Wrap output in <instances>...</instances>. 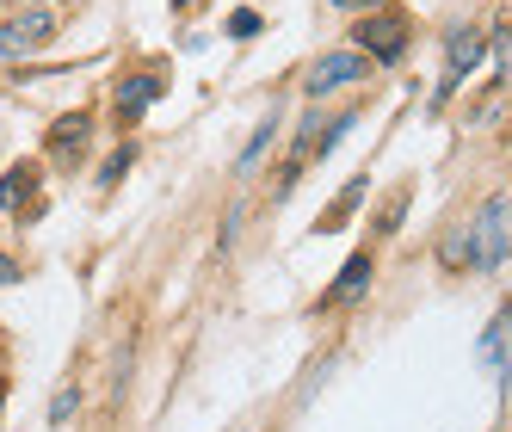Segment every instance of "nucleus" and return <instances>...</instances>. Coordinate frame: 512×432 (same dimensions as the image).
I'll return each mask as SVG.
<instances>
[{"label": "nucleus", "mask_w": 512, "mask_h": 432, "mask_svg": "<svg viewBox=\"0 0 512 432\" xmlns=\"http://www.w3.org/2000/svg\"><path fill=\"white\" fill-rule=\"evenodd\" d=\"M512 247V204L494 198L482 204V216H469L445 235V266H469V272H494Z\"/></svg>", "instance_id": "obj_1"}, {"label": "nucleus", "mask_w": 512, "mask_h": 432, "mask_svg": "<svg viewBox=\"0 0 512 432\" xmlns=\"http://www.w3.org/2000/svg\"><path fill=\"white\" fill-rule=\"evenodd\" d=\"M371 62H377V56H364V50H334V56H321L309 75H303V87H309L315 99H327L334 87H358V81H371Z\"/></svg>", "instance_id": "obj_2"}, {"label": "nucleus", "mask_w": 512, "mask_h": 432, "mask_svg": "<svg viewBox=\"0 0 512 432\" xmlns=\"http://www.w3.org/2000/svg\"><path fill=\"white\" fill-rule=\"evenodd\" d=\"M358 50H364V56H377V62H395L401 50H408V19L389 13V7L364 13V19H358Z\"/></svg>", "instance_id": "obj_3"}, {"label": "nucleus", "mask_w": 512, "mask_h": 432, "mask_svg": "<svg viewBox=\"0 0 512 432\" xmlns=\"http://www.w3.org/2000/svg\"><path fill=\"white\" fill-rule=\"evenodd\" d=\"M482 50H488V38H482L475 25H451V31H445V93L469 81V68L482 62Z\"/></svg>", "instance_id": "obj_4"}, {"label": "nucleus", "mask_w": 512, "mask_h": 432, "mask_svg": "<svg viewBox=\"0 0 512 432\" xmlns=\"http://www.w3.org/2000/svg\"><path fill=\"white\" fill-rule=\"evenodd\" d=\"M506 352H512V309L494 315V328L482 334V346H475V358H482L488 377H506Z\"/></svg>", "instance_id": "obj_5"}, {"label": "nucleus", "mask_w": 512, "mask_h": 432, "mask_svg": "<svg viewBox=\"0 0 512 432\" xmlns=\"http://www.w3.org/2000/svg\"><path fill=\"white\" fill-rule=\"evenodd\" d=\"M155 99H161V81H155V75H136V81H124V87H118V118H124V124H130V118H142Z\"/></svg>", "instance_id": "obj_6"}, {"label": "nucleus", "mask_w": 512, "mask_h": 432, "mask_svg": "<svg viewBox=\"0 0 512 432\" xmlns=\"http://www.w3.org/2000/svg\"><path fill=\"white\" fill-rule=\"evenodd\" d=\"M7 31H13V50H38L50 31H56V13H50V7H31V13H25V19H13Z\"/></svg>", "instance_id": "obj_7"}, {"label": "nucleus", "mask_w": 512, "mask_h": 432, "mask_svg": "<svg viewBox=\"0 0 512 432\" xmlns=\"http://www.w3.org/2000/svg\"><path fill=\"white\" fill-rule=\"evenodd\" d=\"M364 284H371V254H352L346 272H340V284L327 291V303H358V297H364Z\"/></svg>", "instance_id": "obj_8"}, {"label": "nucleus", "mask_w": 512, "mask_h": 432, "mask_svg": "<svg viewBox=\"0 0 512 432\" xmlns=\"http://www.w3.org/2000/svg\"><path fill=\"white\" fill-rule=\"evenodd\" d=\"M81 149H87V118H62V124L50 130V155L68 161V155H81Z\"/></svg>", "instance_id": "obj_9"}, {"label": "nucleus", "mask_w": 512, "mask_h": 432, "mask_svg": "<svg viewBox=\"0 0 512 432\" xmlns=\"http://www.w3.org/2000/svg\"><path fill=\"white\" fill-rule=\"evenodd\" d=\"M25 198H31V173H25V167H13L7 179H0V210H19Z\"/></svg>", "instance_id": "obj_10"}, {"label": "nucleus", "mask_w": 512, "mask_h": 432, "mask_svg": "<svg viewBox=\"0 0 512 432\" xmlns=\"http://www.w3.org/2000/svg\"><path fill=\"white\" fill-rule=\"evenodd\" d=\"M488 50H494V62H500V75L512 81V25H500L494 38H488Z\"/></svg>", "instance_id": "obj_11"}, {"label": "nucleus", "mask_w": 512, "mask_h": 432, "mask_svg": "<svg viewBox=\"0 0 512 432\" xmlns=\"http://www.w3.org/2000/svg\"><path fill=\"white\" fill-rule=\"evenodd\" d=\"M266 149H272V124H260V130H253V142H247V149H241V173H247L253 161H260Z\"/></svg>", "instance_id": "obj_12"}, {"label": "nucleus", "mask_w": 512, "mask_h": 432, "mask_svg": "<svg viewBox=\"0 0 512 432\" xmlns=\"http://www.w3.org/2000/svg\"><path fill=\"white\" fill-rule=\"evenodd\" d=\"M75 408H81V395H75V389H56V402H50V420H75Z\"/></svg>", "instance_id": "obj_13"}, {"label": "nucleus", "mask_w": 512, "mask_h": 432, "mask_svg": "<svg viewBox=\"0 0 512 432\" xmlns=\"http://www.w3.org/2000/svg\"><path fill=\"white\" fill-rule=\"evenodd\" d=\"M229 31H235V38H260V13H247V7H241V13L229 19Z\"/></svg>", "instance_id": "obj_14"}, {"label": "nucleus", "mask_w": 512, "mask_h": 432, "mask_svg": "<svg viewBox=\"0 0 512 432\" xmlns=\"http://www.w3.org/2000/svg\"><path fill=\"white\" fill-rule=\"evenodd\" d=\"M124 167H130V149H118L112 161H105V173H99V186H118V179H124Z\"/></svg>", "instance_id": "obj_15"}, {"label": "nucleus", "mask_w": 512, "mask_h": 432, "mask_svg": "<svg viewBox=\"0 0 512 432\" xmlns=\"http://www.w3.org/2000/svg\"><path fill=\"white\" fill-rule=\"evenodd\" d=\"M334 7H346V13H377L383 0H334Z\"/></svg>", "instance_id": "obj_16"}, {"label": "nucleus", "mask_w": 512, "mask_h": 432, "mask_svg": "<svg viewBox=\"0 0 512 432\" xmlns=\"http://www.w3.org/2000/svg\"><path fill=\"white\" fill-rule=\"evenodd\" d=\"M0 284H19V266H13L7 254H0Z\"/></svg>", "instance_id": "obj_17"}, {"label": "nucleus", "mask_w": 512, "mask_h": 432, "mask_svg": "<svg viewBox=\"0 0 512 432\" xmlns=\"http://www.w3.org/2000/svg\"><path fill=\"white\" fill-rule=\"evenodd\" d=\"M173 7H192V0H173Z\"/></svg>", "instance_id": "obj_18"}]
</instances>
